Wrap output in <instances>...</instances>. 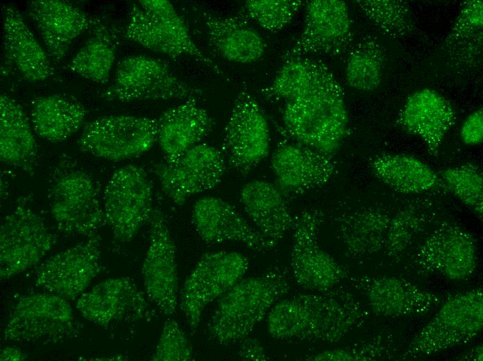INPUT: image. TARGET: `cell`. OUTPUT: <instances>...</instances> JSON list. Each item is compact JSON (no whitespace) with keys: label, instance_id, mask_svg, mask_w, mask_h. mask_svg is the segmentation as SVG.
Masks as SVG:
<instances>
[{"label":"cell","instance_id":"cell-1","mask_svg":"<svg viewBox=\"0 0 483 361\" xmlns=\"http://www.w3.org/2000/svg\"><path fill=\"white\" fill-rule=\"evenodd\" d=\"M368 317L352 293L334 287L281 299L268 313L267 331L280 340L334 343Z\"/></svg>","mask_w":483,"mask_h":361},{"label":"cell","instance_id":"cell-2","mask_svg":"<svg viewBox=\"0 0 483 361\" xmlns=\"http://www.w3.org/2000/svg\"><path fill=\"white\" fill-rule=\"evenodd\" d=\"M284 127L293 140L334 156L348 131L343 90L323 62L311 83L286 101Z\"/></svg>","mask_w":483,"mask_h":361},{"label":"cell","instance_id":"cell-3","mask_svg":"<svg viewBox=\"0 0 483 361\" xmlns=\"http://www.w3.org/2000/svg\"><path fill=\"white\" fill-rule=\"evenodd\" d=\"M290 289L287 268L241 279L219 300L207 325L211 338L221 345L239 342Z\"/></svg>","mask_w":483,"mask_h":361},{"label":"cell","instance_id":"cell-4","mask_svg":"<svg viewBox=\"0 0 483 361\" xmlns=\"http://www.w3.org/2000/svg\"><path fill=\"white\" fill-rule=\"evenodd\" d=\"M124 35L148 49L176 58L194 57L222 74L194 42L174 6L167 0H140L131 6Z\"/></svg>","mask_w":483,"mask_h":361},{"label":"cell","instance_id":"cell-5","mask_svg":"<svg viewBox=\"0 0 483 361\" xmlns=\"http://www.w3.org/2000/svg\"><path fill=\"white\" fill-rule=\"evenodd\" d=\"M483 327V292L480 287L446 299L432 319L407 346L402 360L430 355L475 338Z\"/></svg>","mask_w":483,"mask_h":361},{"label":"cell","instance_id":"cell-6","mask_svg":"<svg viewBox=\"0 0 483 361\" xmlns=\"http://www.w3.org/2000/svg\"><path fill=\"white\" fill-rule=\"evenodd\" d=\"M203 90L176 76L167 63L145 56H132L121 60L111 85L101 96L110 101L197 99Z\"/></svg>","mask_w":483,"mask_h":361},{"label":"cell","instance_id":"cell-7","mask_svg":"<svg viewBox=\"0 0 483 361\" xmlns=\"http://www.w3.org/2000/svg\"><path fill=\"white\" fill-rule=\"evenodd\" d=\"M153 187L145 169L129 165L115 170L103 192L106 224L116 240L131 241L149 221L153 208Z\"/></svg>","mask_w":483,"mask_h":361},{"label":"cell","instance_id":"cell-8","mask_svg":"<svg viewBox=\"0 0 483 361\" xmlns=\"http://www.w3.org/2000/svg\"><path fill=\"white\" fill-rule=\"evenodd\" d=\"M50 210L60 232L90 237L106 224L96 183L80 169L58 174L49 188Z\"/></svg>","mask_w":483,"mask_h":361},{"label":"cell","instance_id":"cell-9","mask_svg":"<svg viewBox=\"0 0 483 361\" xmlns=\"http://www.w3.org/2000/svg\"><path fill=\"white\" fill-rule=\"evenodd\" d=\"M158 119L107 115L87 123L77 140L79 149L95 157L120 161L137 157L157 142Z\"/></svg>","mask_w":483,"mask_h":361},{"label":"cell","instance_id":"cell-10","mask_svg":"<svg viewBox=\"0 0 483 361\" xmlns=\"http://www.w3.org/2000/svg\"><path fill=\"white\" fill-rule=\"evenodd\" d=\"M248 258L234 251L204 254L186 278L180 295V308L190 329L199 326L205 307L242 279Z\"/></svg>","mask_w":483,"mask_h":361},{"label":"cell","instance_id":"cell-11","mask_svg":"<svg viewBox=\"0 0 483 361\" xmlns=\"http://www.w3.org/2000/svg\"><path fill=\"white\" fill-rule=\"evenodd\" d=\"M56 242L42 218L19 201L1 221L0 277L4 280L39 263Z\"/></svg>","mask_w":483,"mask_h":361},{"label":"cell","instance_id":"cell-12","mask_svg":"<svg viewBox=\"0 0 483 361\" xmlns=\"http://www.w3.org/2000/svg\"><path fill=\"white\" fill-rule=\"evenodd\" d=\"M226 165L243 175L269 154L270 133L267 119L256 99L246 90L237 95L222 140Z\"/></svg>","mask_w":483,"mask_h":361},{"label":"cell","instance_id":"cell-13","mask_svg":"<svg viewBox=\"0 0 483 361\" xmlns=\"http://www.w3.org/2000/svg\"><path fill=\"white\" fill-rule=\"evenodd\" d=\"M76 330L71 307L66 299L52 293L30 294L14 305L3 328L7 340L56 342Z\"/></svg>","mask_w":483,"mask_h":361},{"label":"cell","instance_id":"cell-14","mask_svg":"<svg viewBox=\"0 0 483 361\" xmlns=\"http://www.w3.org/2000/svg\"><path fill=\"white\" fill-rule=\"evenodd\" d=\"M323 213L309 208L296 217L290 265L293 276L302 287L314 292L334 288L347 277L346 269L318 243Z\"/></svg>","mask_w":483,"mask_h":361},{"label":"cell","instance_id":"cell-15","mask_svg":"<svg viewBox=\"0 0 483 361\" xmlns=\"http://www.w3.org/2000/svg\"><path fill=\"white\" fill-rule=\"evenodd\" d=\"M226 166L221 151L200 143L172 162L155 164L152 170L164 194L176 205H182L191 196L215 187Z\"/></svg>","mask_w":483,"mask_h":361},{"label":"cell","instance_id":"cell-16","mask_svg":"<svg viewBox=\"0 0 483 361\" xmlns=\"http://www.w3.org/2000/svg\"><path fill=\"white\" fill-rule=\"evenodd\" d=\"M412 262L418 272L439 274L450 280H465L476 269L475 242L459 225L443 221L419 245Z\"/></svg>","mask_w":483,"mask_h":361},{"label":"cell","instance_id":"cell-17","mask_svg":"<svg viewBox=\"0 0 483 361\" xmlns=\"http://www.w3.org/2000/svg\"><path fill=\"white\" fill-rule=\"evenodd\" d=\"M303 31L283 58L321 54L337 56L350 47L353 40L352 20L344 1H305Z\"/></svg>","mask_w":483,"mask_h":361},{"label":"cell","instance_id":"cell-18","mask_svg":"<svg viewBox=\"0 0 483 361\" xmlns=\"http://www.w3.org/2000/svg\"><path fill=\"white\" fill-rule=\"evenodd\" d=\"M149 242L142 265L148 299L165 315L175 313L178 303L177 251L164 215L153 208Z\"/></svg>","mask_w":483,"mask_h":361},{"label":"cell","instance_id":"cell-19","mask_svg":"<svg viewBox=\"0 0 483 361\" xmlns=\"http://www.w3.org/2000/svg\"><path fill=\"white\" fill-rule=\"evenodd\" d=\"M100 242L95 234L49 257L37 268V284L67 301L80 296L102 269Z\"/></svg>","mask_w":483,"mask_h":361},{"label":"cell","instance_id":"cell-20","mask_svg":"<svg viewBox=\"0 0 483 361\" xmlns=\"http://www.w3.org/2000/svg\"><path fill=\"white\" fill-rule=\"evenodd\" d=\"M270 162L276 185L285 195H297L321 187L337 173L334 156L294 140L281 143Z\"/></svg>","mask_w":483,"mask_h":361},{"label":"cell","instance_id":"cell-21","mask_svg":"<svg viewBox=\"0 0 483 361\" xmlns=\"http://www.w3.org/2000/svg\"><path fill=\"white\" fill-rule=\"evenodd\" d=\"M352 284L365 296L371 312L387 318L426 314L445 301L405 279L391 276H364Z\"/></svg>","mask_w":483,"mask_h":361},{"label":"cell","instance_id":"cell-22","mask_svg":"<svg viewBox=\"0 0 483 361\" xmlns=\"http://www.w3.org/2000/svg\"><path fill=\"white\" fill-rule=\"evenodd\" d=\"M76 308L87 320L101 325L121 321L149 319L145 295L130 278L107 279L79 297Z\"/></svg>","mask_w":483,"mask_h":361},{"label":"cell","instance_id":"cell-23","mask_svg":"<svg viewBox=\"0 0 483 361\" xmlns=\"http://www.w3.org/2000/svg\"><path fill=\"white\" fill-rule=\"evenodd\" d=\"M192 221L199 236L206 242H240L258 251L273 249L233 205L219 197L198 199L193 206Z\"/></svg>","mask_w":483,"mask_h":361},{"label":"cell","instance_id":"cell-24","mask_svg":"<svg viewBox=\"0 0 483 361\" xmlns=\"http://www.w3.org/2000/svg\"><path fill=\"white\" fill-rule=\"evenodd\" d=\"M28 13L49 55L57 62L65 56L80 35L99 22L71 3L60 0L31 1Z\"/></svg>","mask_w":483,"mask_h":361},{"label":"cell","instance_id":"cell-25","mask_svg":"<svg viewBox=\"0 0 483 361\" xmlns=\"http://www.w3.org/2000/svg\"><path fill=\"white\" fill-rule=\"evenodd\" d=\"M455 119L451 103L438 92L425 88L408 96L397 122L407 133L419 137L429 153L437 157Z\"/></svg>","mask_w":483,"mask_h":361},{"label":"cell","instance_id":"cell-26","mask_svg":"<svg viewBox=\"0 0 483 361\" xmlns=\"http://www.w3.org/2000/svg\"><path fill=\"white\" fill-rule=\"evenodd\" d=\"M2 31L6 57L24 79L40 83L54 74L46 51L12 3L2 8Z\"/></svg>","mask_w":483,"mask_h":361},{"label":"cell","instance_id":"cell-27","mask_svg":"<svg viewBox=\"0 0 483 361\" xmlns=\"http://www.w3.org/2000/svg\"><path fill=\"white\" fill-rule=\"evenodd\" d=\"M214 124V119L196 99L186 100L162 112L158 119L157 142L164 161L172 162L200 144Z\"/></svg>","mask_w":483,"mask_h":361},{"label":"cell","instance_id":"cell-28","mask_svg":"<svg viewBox=\"0 0 483 361\" xmlns=\"http://www.w3.org/2000/svg\"><path fill=\"white\" fill-rule=\"evenodd\" d=\"M239 198L257 230L273 248L293 229L296 218L276 185L263 180H251L243 185Z\"/></svg>","mask_w":483,"mask_h":361},{"label":"cell","instance_id":"cell-29","mask_svg":"<svg viewBox=\"0 0 483 361\" xmlns=\"http://www.w3.org/2000/svg\"><path fill=\"white\" fill-rule=\"evenodd\" d=\"M393 212L381 207H364L342 213L334 221L348 256L360 258L383 251Z\"/></svg>","mask_w":483,"mask_h":361},{"label":"cell","instance_id":"cell-30","mask_svg":"<svg viewBox=\"0 0 483 361\" xmlns=\"http://www.w3.org/2000/svg\"><path fill=\"white\" fill-rule=\"evenodd\" d=\"M202 15L209 44L223 58L246 64L256 62L264 55V40L244 18L206 12Z\"/></svg>","mask_w":483,"mask_h":361},{"label":"cell","instance_id":"cell-31","mask_svg":"<svg viewBox=\"0 0 483 361\" xmlns=\"http://www.w3.org/2000/svg\"><path fill=\"white\" fill-rule=\"evenodd\" d=\"M29 119L11 96L0 97V159L8 165L33 174L37 146Z\"/></svg>","mask_w":483,"mask_h":361},{"label":"cell","instance_id":"cell-32","mask_svg":"<svg viewBox=\"0 0 483 361\" xmlns=\"http://www.w3.org/2000/svg\"><path fill=\"white\" fill-rule=\"evenodd\" d=\"M29 113L35 133L51 142H61L75 134L86 116V110L78 101L63 94L35 98Z\"/></svg>","mask_w":483,"mask_h":361},{"label":"cell","instance_id":"cell-33","mask_svg":"<svg viewBox=\"0 0 483 361\" xmlns=\"http://www.w3.org/2000/svg\"><path fill=\"white\" fill-rule=\"evenodd\" d=\"M375 176L397 192L420 194L445 189L438 174L421 160L405 153L376 156L371 162Z\"/></svg>","mask_w":483,"mask_h":361},{"label":"cell","instance_id":"cell-34","mask_svg":"<svg viewBox=\"0 0 483 361\" xmlns=\"http://www.w3.org/2000/svg\"><path fill=\"white\" fill-rule=\"evenodd\" d=\"M483 2H464L455 22L442 44L452 64L459 67H475L482 52Z\"/></svg>","mask_w":483,"mask_h":361},{"label":"cell","instance_id":"cell-35","mask_svg":"<svg viewBox=\"0 0 483 361\" xmlns=\"http://www.w3.org/2000/svg\"><path fill=\"white\" fill-rule=\"evenodd\" d=\"M93 31V35L74 56L68 68L86 79L103 84L108 80L115 60L117 39L100 22Z\"/></svg>","mask_w":483,"mask_h":361},{"label":"cell","instance_id":"cell-36","mask_svg":"<svg viewBox=\"0 0 483 361\" xmlns=\"http://www.w3.org/2000/svg\"><path fill=\"white\" fill-rule=\"evenodd\" d=\"M384 54L378 40L371 35L363 37L350 50L345 76L348 84L362 92H372L380 85Z\"/></svg>","mask_w":483,"mask_h":361},{"label":"cell","instance_id":"cell-37","mask_svg":"<svg viewBox=\"0 0 483 361\" xmlns=\"http://www.w3.org/2000/svg\"><path fill=\"white\" fill-rule=\"evenodd\" d=\"M431 202L412 201L393 212L383 253L398 258L425 228L432 218Z\"/></svg>","mask_w":483,"mask_h":361},{"label":"cell","instance_id":"cell-38","mask_svg":"<svg viewBox=\"0 0 483 361\" xmlns=\"http://www.w3.org/2000/svg\"><path fill=\"white\" fill-rule=\"evenodd\" d=\"M283 60L272 83L262 91L268 100L286 102L294 97L311 83L323 63L306 56L288 57Z\"/></svg>","mask_w":483,"mask_h":361},{"label":"cell","instance_id":"cell-39","mask_svg":"<svg viewBox=\"0 0 483 361\" xmlns=\"http://www.w3.org/2000/svg\"><path fill=\"white\" fill-rule=\"evenodd\" d=\"M368 19L384 35L402 39L413 33L415 24L408 3L402 0H357Z\"/></svg>","mask_w":483,"mask_h":361},{"label":"cell","instance_id":"cell-40","mask_svg":"<svg viewBox=\"0 0 483 361\" xmlns=\"http://www.w3.org/2000/svg\"><path fill=\"white\" fill-rule=\"evenodd\" d=\"M445 189L470 208L480 219L483 210V174L474 163L450 167L438 172Z\"/></svg>","mask_w":483,"mask_h":361},{"label":"cell","instance_id":"cell-41","mask_svg":"<svg viewBox=\"0 0 483 361\" xmlns=\"http://www.w3.org/2000/svg\"><path fill=\"white\" fill-rule=\"evenodd\" d=\"M392 336L380 334L368 339L329 349L305 358L309 361H371L390 358L395 353Z\"/></svg>","mask_w":483,"mask_h":361},{"label":"cell","instance_id":"cell-42","mask_svg":"<svg viewBox=\"0 0 483 361\" xmlns=\"http://www.w3.org/2000/svg\"><path fill=\"white\" fill-rule=\"evenodd\" d=\"M303 4L300 0H249L244 8L250 18L274 32L290 23Z\"/></svg>","mask_w":483,"mask_h":361},{"label":"cell","instance_id":"cell-43","mask_svg":"<svg viewBox=\"0 0 483 361\" xmlns=\"http://www.w3.org/2000/svg\"><path fill=\"white\" fill-rule=\"evenodd\" d=\"M192 345L176 321L168 319L151 357L153 361H189L193 358Z\"/></svg>","mask_w":483,"mask_h":361},{"label":"cell","instance_id":"cell-44","mask_svg":"<svg viewBox=\"0 0 483 361\" xmlns=\"http://www.w3.org/2000/svg\"><path fill=\"white\" fill-rule=\"evenodd\" d=\"M462 142L473 146L483 142V109L482 107L471 112L463 122L460 129Z\"/></svg>","mask_w":483,"mask_h":361},{"label":"cell","instance_id":"cell-45","mask_svg":"<svg viewBox=\"0 0 483 361\" xmlns=\"http://www.w3.org/2000/svg\"><path fill=\"white\" fill-rule=\"evenodd\" d=\"M239 342L238 354L242 360L260 361L269 360L264 347L256 339L246 337Z\"/></svg>","mask_w":483,"mask_h":361},{"label":"cell","instance_id":"cell-46","mask_svg":"<svg viewBox=\"0 0 483 361\" xmlns=\"http://www.w3.org/2000/svg\"><path fill=\"white\" fill-rule=\"evenodd\" d=\"M27 358V355L21 349L15 346H6L1 349L0 353L1 360H24Z\"/></svg>","mask_w":483,"mask_h":361},{"label":"cell","instance_id":"cell-47","mask_svg":"<svg viewBox=\"0 0 483 361\" xmlns=\"http://www.w3.org/2000/svg\"><path fill=\"white\" fill-rule=\"evenodd\" d=\"M482 354H483V346L482 344H479L474 346L468 352L465 353L464 355L459 356L457 360H473V361H482Z\"/></svg>","mask_w":483,"mask_h":361}]
</instances>
